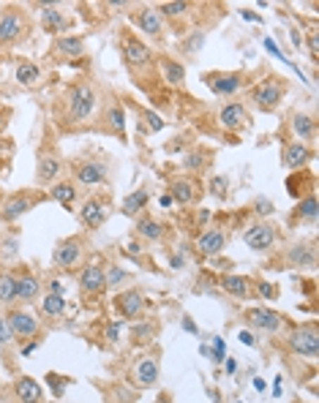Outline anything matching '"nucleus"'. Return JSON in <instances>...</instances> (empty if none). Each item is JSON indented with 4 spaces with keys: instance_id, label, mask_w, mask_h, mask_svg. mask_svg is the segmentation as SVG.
Returning a JSON list of instances; mask_svg holds the SVG:
<instances>
[{
    "instance_id": "1",
    "label": "nucleus",
    "mask_w": 319,
    "mask_h": 403,
    "mask_svg": "<svg viewBox=\"0 0 319 403\" xmlns=\"http://www.w3.org/2000/svg\"><path fill=\"white\" fill-rule=\"evenodd\" d=\"M93 106H96V90H93L87 82H77V85H71L63 93V118L58 123L77 125V123L90 118Z\"/></svg>"
},
{
    "instance_id": "2",
    "label": "nucleus",
    "mask_w": 319,
    "mask_h": 403,
    "mask_svg": "<svg viewBox=\"0 0 319 403\" xmlns=\"http://www.w3.org/2000/svg\"><path fill=\"white\" fill-rule=\"evenodd\" d=\"M30 33V17L20 6H6L0 11V46H17Z\"/></svg>"
},
{
    "instance_id": "3",
    "label": "nucleus",
    "mask_w": 319,
    "mask_h": 403,
    "mask_svg": "<svg viewBox=\"0 0 319 403\" xmlns=\"http://www.w3.org/2000/svg\"><path fill=\"white\" fill-rule=\"evenodd\" d=\"M61 166H63V159H61V153H58V147H55L52 131L46 128L42 147H39V166H36V180H39V185H49V182L61 175Z\"/></svg>"
},
{
    "instance_id": "4",
    "label": "nucleus",
    "mask_w": 319,
    "mask_h": 403,
    "mask_svg": "<svg viewBox=\"0 0 319 403\" xmlns=\"http://www.w3.org/2000/svg\"><path fill=\"white\" fill-rule=\"evenodd\" d=\"M287 90H289V85H287L284 77H265L259 85H254L251 101H254L262 112H273L278 104L284 101Z\"/></svg>"
},
{
    "instance_id": "5",
    "label": "nucleus",
    "mask_w": 319,
    "mask_h": 403,
    "mask_svg": "<svg viewBox=\"0 0 319 403\" xmlns=\"http://www.w3.org/2000/svg\"><path fill=\"white\" fill-rule=\"evenodd\" d=\"M44 199H46V194H42V191H17V194H11L8 199L0 204V221L14 223Z\"/></svg>"
},
{
    "instance_id": "6",
    "label": "nucleus",
    "mask_w": 319,
    "mask_h": 403,
    "mask_svg": "<svg viewBox=\"0 0 319 403\" xmlns=\"http://www.w3.org/2000/svg\"><path fill=\"white\" fill-rule=\"evenodd\" d=\"M71 175H74V180L87 185V188H93V185H101V182L109 178V163L106 159H74L71 161Z\"/></svg>"
},
{
    "instance_id": "7",
    "label": "nucleus",
    "mask_w": 319,
    "mask_h": 403,
    "mask_svg": "<svg viewBox=\"0 0 319 403\" xmlns=\"http://www.w3.org/2000/svg\"><path fill=\"white\" fill-rule=\"evenodd\" d=\"M109 213H112L109 194H93V197H87V199L82 202V207H80V221H82V226H87V229H99V226L106 223Z\"/></svg>"
},
{
    "instance_id": "8",
    "label": "nucleus",
    "mask_w": 319,
    "mask_h": 403,
    "mask_svg": "<svg viewBox=\"0 0 319 403\" xmlns=\"http://www.w3.org/2000/svg\"><path fill=\"white\" fill-rule=\"evenodd\" d=\"M120 52H123V63L131 66V68L145 66V63H150V58H153L148 44L137 39L131 30H123V36H120Z\"/></svg>"
},
{
    "instance_id": "9",
    "label": "nucleus",
    "mask_w": 319,
    "mask_h": 403,
    "mask_svg": "<svg viewBox=\"0 0 319 403\" xmlns=\"http://www.w3.org/2000/svg\"><path fill=\"white\" fill-rule=\"evenodd\" d=\"M99 128L104 131V134H112V137H123L126 134V112H123V106H120V101L118 99H109L106 101V106L101 109V118H99Z\"/></svg>"
},
{
    "instance_id": "10",
    "label": "nucleus",
    "mask_w": 319,
    "mask_h": 403,
    "mask_svg": "<svg viewBox=\"0 0 319 403\" xmlns=\"http://www.w3.org/2000/svg\"><path fill=\"white\" fill-rule=\"evenodd\" d=\"M202 82L211 87L215 96H234V93L246 85V74H243V71H230V74H205Z\"/></svg>"
},
{
    "instance_id": "11",
    "label": "nucleus",
    "mask_w": 319,
    "mask_h": 403,
    "mask_svg": "<svg viewBox=\"0 0 319 403\" xmlns=\"http://www.w3.org/2000/svg\"><path fill=\"white\" fill-rule=\"evenodd\" d=\"M170 197H172V202H180V204H196V202L202 199L199 180L192 178V175L172 178L170 180Z\"/></svg>"
},
{
    "instance_id": "12",
    "label": "nucleus",
    "mask_w": 319,
    "mask_h": 403,
    "mask_svg": "<svg viewBox=\"0 0 319 403\" xmlns=\"http://www.w3.org/2000/svg\"><path fill=\"white\" fill-rule=\"evenodd\" d=\"M82 254H85V240L80 235H74V237H65L55 245L52 262H55V267H71V264L80 262Z\"/></svg>"
},
{
    "instance_id": "13",
    "label": "nucleus",
    "mask_w": 319,
    "mask_h": 403,
    "mask_svg": "<svg viewBox=\"0 0 319 403\" xmlns=\"http://www.w3.org/2000/svg\"><path fill=\"white\" fill-rule=\"evenodd\" d=\"M287 341H289V349H292L295 354H300V357H317L319 341H317V327H314V324H306V327L295 330Z\"/></svg>"
},
{
    "instance_id": "14",
    "label": "nucleus",
    "mask_w": 319,
    "mask_h": 403,
    "mask_svg": "<svg viewBox=\"0 0 319 403\" xmlns=\"http://www.w3.org/2000/svg\"><path fill=\"white\" fill-rule=\"evenodd\" d=\"M6 324H8V330H11V335H14L17 341L33 338V335L39 333L36 316H30L27 311H8V314H6Z\"/></svg>"
},
{
    "instance_id": "15",
    "label": "nucleus",
    "mask_w": 319,
    "mask_h": 403,
    "mask_svg": "<svg viewBox=\"0 0 319 403\" xmlns=\"http://www.w3.org/2000/svg\"><path fill=\"white\" fill-rule=\"evenodd\" d=\"M134 25L148 33L153 41H164V22H161V14L150 6H142L139 11H134Z\"/></svg>"
},
{
    "instance_id": "16",
    "label": "nucleus",
    "mask_w": 319,
    "mask_h": 403,
    "mask_svg": "<svg viewBox=\"0 0 319 403\" xmlns=\"http://www.w3.org/2000/svg\"><path fill=\"white\" fill-rule=\"evenodd\" d=\"M115 308L126 319H139L142 311H145V292L142 289H126V292H120L115 297Z\"/></svg>"
},
{
    "instance_id": "17",
    "label": "nucleus",
    "mask_w": 319,
    "mask_h": 403,
    "mask_svg": "<svg viewBox=\"0 0 319 403\" xmlns=\"http://www.w3.org/2000/svg\"><path fill=\"white\" fill-rule=\"evenodd\" d=\"M243 240H246V245H249L251 251H268V248L276 242V226L268 221H259L254 223L251 229H246Z\"/></svg>"
},
{
    "instance_id": "18",
    "label": "nucleus",
    "mask_w": 319,
    "mask_h": 403,
    "mask_svg": "<svg viewBox=\"0 0 319 403\" xmlns=\"http://www.w3.org/2000/svg\"><path fill=\"white\" fill-rule=\"evenodd\" d=\"M218 120H221V125H224L227 131H243V128H249V112H246L243 104L232 101V104L221 106Z\"/></svg>"
},
{
    "instance_id": "19",
    "label": "nucleus",
    "mask_w": 319,
    "mask_h": 403,
    "mask_svg": "<svg viewBox=\"0 0 319 403\" xmlns=\"http://www.w3.org/2000/svg\"><path fill=\"white\" fill-rule=\"evenodd\" d=\"M14 278H17V300H20L22 305H30V302L39 300L42 281H39V278H36L30 270H22V273H17Z\"/></svg>"
},
{
    "instance_id": "20",
    "label": "nucleus",
    "mask_w": 319,
    "mask_h": 403,
    "mask_svg": "<svg viewBox=\"0 0 319 403\" xmlns=\"http://www.w3.org/2000/svg\"><path fill=\"white\" fill-rule=\"evenodd\" d=\"M246 322L251 324V327H256V330L276 333V330H281L284 319H281V314H276V311H268V308H251V311H246Z\"/></svg>"
},
{
    "instance_id": "21",
    "label": "nucleus",
    "mask_w": 319,
    "mask_h": 403,
    "mask_svg": "<svg viewBox=\"0 0 319 403\" xmlns=\"http://www.w3.org/2000/svg\"><path fill=\"white\" fill-rule=\"evenodd\" d=\"M134 379L139 387H153V384L158 382V352H153V354H145L137 368H134Z\"/></svg>"
},
{
    "instance_id": "22",
    "label": "nucleus",
    "mask_w": 319,
    "mask_h": 403,
    "mask_svg": "<svg viewBox=\"0 0 319 403\" xmlns=\"http://www.w3.org/2000/svg\"><path fill=\"white\" fill-rule=\"evenodd\" d=\"M150 202V185H139L134 194H128L123 204H120V213L126 216V218H139L142 213H145V207H148Z\"/></svg>"
},
{
    "instance_id": "23",
    "label": "nucleus",
    "mask_w": 319,
    "mask_h": 403,
    "mask_svg": "<svg viewBox=\"0 0 319 403\" xmlns=\"http://www.w3.org/2000/svg\"><path fill=\"white\" fill-rule=\"evenodd\" d=\"M311 147H306L303 142H289L287 147H284V156H281V163L287 166V169H303L306 163L311 161Z\"/></svg>"
},
{
    "instance_id": "24",
    "label": "nucleus",
    "mask_w": 319,
    "mask_h": 403,
    "mask_svg": "<svg viewBox=\"0 0 319 403\" xmlns=\"http://www.w3.org/2000/svg\"><path fill=\"white\" fill-rule=\"evenodd\" d=\"M52 55L55 58H82L85 55V39L82 36H61L52 46Z\"/></svg>"
},
{
    "instance_id": "25",
    "label": "nucleus",
    "mask_w": 319,
    "mask_h": 403,
    "mask_svg": "<svg viewBox=\"0 0 319 403\" xmlns=\"http://www.w3.org/2000/svg\"><path fill=\"white\" fill-rule=\"evenodd\" d=\"M14 395H17L20 403H44V390L30 376H20L14 382Z\"/></svg>"
},
{
    "instance_id": "26",
    "label": "nucleus",
    "mask_w": 319,
    "mask_h": 403,
    "mask_svg": "<svg viewBox=\"0 0 319 403\" xmlns=\"http://www.w3.org/2000/svg\"><path fill=\"white\" fill-rule=\"evenodd\" d=\"M106 286V275H104V267L101 264H87L80 275V289L87 292V294H96L101 292Z\"/></svg>"
},
{
    "instance_id": "27",
    "label": "nucleus",
    "mask_w": 319,
    "mask_h": 403,
    "mask_svg": "<svg viewBox=\"0 0 319 403\" xmlns=\"http://www.w3.org/2000/svg\"><path fill=\"white\" fill-rule=\"evenodd\" d=\"M287 262L292 264V267H314L317 262V254H314V242H298V245H292L289 251H287Z\"/></svg>"
},
{
    "instance_id": "28",
    "label": "nucleus",
    "mask_w": 319,
    "mask_h": 403,
    "mask_svg": "<svg viewBox=\"0 0 319 403\" xmlns=\"http://www.w3.org/2000/svg\"><path fill=\"white\" fill-rule=\"evenodd\" d=\"M199 251L205 254V256H215V254H221L224 251V245H227V235L221 232V229H208L202 237H199Z\"/></svg>"
},
{
    "instance_id": "29",
    "label": "nucleus",
    "mask_w": 319,
    "mask_h": 403,
    "mask_svg": "<svg viewBox=\"0 0 319 403\" xmlns=\"http://www.w3.org/2000/svg\"><path fill=\"white\" fill-rule=\"evenodd\" d=\"M39 8H44L42 22H44V30H46V33H61L63 27H68V22L63 20V14L55 11L58 3H39Z\"/></svg>"
},
{
    "instance_id": "30",
    "label": "nucleus",
    "mask_w": 319,
    "mask_h": 403,
    "mask_svg": "<svg viewBox=\"0 0 319 403\" xmlns=\"http://www.w3.org/2000/svg\"><path fill=\"white\" fill-rule=\"evenodd\" d=\"M137 237H142V240H148V242H156V240H161L164 237V226L156 221L153 216H139L137 218Z\"/></svg>"
},
{
    "instance_id": "31",
    "label": "nucleus",
    "mask_w": 319,
    "mask_h": 403,
    "mask_svg": "<svg viewBox=\"0 0 319 403\" xmlns=\"http://www.w3.org/2000/svg\"><path fill=\"white\" fill-rule=\"evenodd\" d=\"M221 286H224V292L227 294H232L237 300H249V297H254L251 294V289H249V281L243 278V275H221Z\"/></svg>"
},
{
    "instance_id": "32",
    "label": "nucleus",
    "mask_w": 319,
    "mask_h": 403,
    "mask_svg": "<svg viewBox=\"0 0 319 403\" xmlns=\"http://www.w3.org/2000/svg\"><path fill=\"white\" fill-rule=\"evenodd\" d=\"M46 199H55V202H61V204H74V199H77V185L71 180L55 182V185H49Z\"/></svg>"
},
{
    "instance_id": "33",
    "label": "nucleus",
    "mask_w": 319,
    "mask_h": 403,
    "mask_svg": "<svg viewBox=\"0 0 319 403\" xmlns=\"http://www.w3.org/2000/svg\"><path fill=\"white\" fill-rule=\"evenodd\" d=\"M156 333H158V324L156 322L134 324V327H131V343H134V346H148V343H153Z\"/></svg>"
},
{
    "instance_id": "34",
    "label": "nucleus",
    "mask_w": 319,
    "mask_h": 403,
    "mask_svg": "<svg viewBox=\"0 0 319 403\" xmlns=\"http://www.w3.org/2000/svg\"><path fill=\"white\" fill-rule=\"evenodd\" d=\"M63 311H65L63 294H55V292H46V294H44L42 314L46 319H58V316H63Z\"/></svg>"
},
{
    "instance_id": "35",
    "label": "nucleus",
    "mask_w": 319,
    "mask_h": 403,
    "mask_svg": "<svg viewBox=\"0 0 319 403\" xmlns=\"http://www.w3.org/2000/svg\"><path fill=\"white\" fill-rule=\"evenodd\" d=\"M39 80H42V68H39L36 63H30V61L17 63V82H20V85H25V87H33Z\"/></svg>"
},
{
    "instance_id": "36",
    "label": "nucleus",
    "mask_w": 319,
    "mask_h": 403,
    "mask_svg": "<svg viewBox=\"0 0 319 403\" xmlns=\"http://www.w3.org/2000/svg\"><path fill=\"white\" fill-rule=\"evenodd\" d=\"M292 128H295V134H298L300 140H314V137H317V120H314L311 115L298 112V115L292 118Z\"/></svg>"
},
{
    "instance_id": "37",
    "label": "nucleus",
    "mask_w": 319,
    "mask_h": 403,
    "mask_svg": "<svg viewBox=\"0 0 319 403\" xmlns=\"http://www.w3.org/2000/svg\"><path fill=\"white\" fill-rule=\"evenodd\" d=\"M17 302V278L14 273H0V305Z\"/></svg>"
},
{
    "instance_id": "38",
    "label": "nucleus",
    "mask_w": 319,
    "mask_h": 403,
    "mask_svg": "<svg viewBox=\"0 0 319 403\" xmlns=\"http://www.w3.org/2000/svg\"><path fill=\"white\" fill-rule=\"evenodd\" d=\"M156 11H158L161 17H167V20H180L183 14L192 11V3H161Z\"/></svg>"
},
{
    "instance_id": "39",
    "label": "nucleus",
    "mask_w": 319,
    "mask_h": 403,
    "mask_svg": "<svg viewBox=\"0 0 319 403\" xmlns=\"http://www.w3.org/2000/svg\"><path fill=\"white\" fill-rule=\"evenodd\" d=\"M161 71H164V77H167L172 85H180L183 77H186V68H183L180 63H175L172 58H161Z\"/></svg>"
},
{
    "instance_id": "40",
    "label": "nucleus",
    "mask_w": 319,
    "mask_h": 403,
    "mask_svg": "<svg viewBox=\"0 0 319 403\" xmlns=\"http://www.w3.org/2000/svg\"><path fill=\"white\" fill-rule=\"evenodd\" d=\"M164 128V120L156 112H139V131L142 134H156Z\"/></svg>"
},
{
    "instance_id": "41",
    "label": "nucleus",
    "mask_w": 319,
    "mask_h": 403,
    "mask_svg": "<svg viewBox=\"0 0 319 403\" xmlns=\"http://www.w3.org/2000/svg\"><path fill=\"white\" fill-rule=\"evenodd\" d=\"M298 218L300 221H314V218H317V197H314V194H308L306 199H300Z\"/></svg>"
},
{
    "instance_id": "42",
    "label": "nucleus",
    "mask_w": 319,
    "mask_h": 403,
    "mask_svg": "<svg viewBox=\"0 0 319 403\" xmlns=\"http://www.w3.org/2000/svg\"><path fill=\"white\" fill-rule=\"evenodd\" d=\"M17 251H20V240L17 237H0V259L3 262H14L17 259Z\"/></svg>"
},
{
    "instance_id": "43",
    "label": "nucleus",
    "mask_w": 319,
    "mask_h": 403,
    "mask_svg": "<svg viewBox=\"0 0 319 403\" xmlns=\"http://www.w3.org/2000/svg\"><path fill=\"white\" fill-rule=\"evenodd\" d=\"M208 163V153L205 150H192L186 159H183V166L189 169V172H196V169H202Z\"/></svg>"
},
{
    "instance_id": "44",
    "label": "nucleus",
    "mask_w": 319,
    "mask_h": 403,
    "mask_svg": "<svg viewBox=\"0 0 319 403\" xmlns=\"http://www.w3.org/2000/svg\"><path fill=\"white\" fill-rule=\"evenodd\" d=\"M104 275H106V286H120L128 278V273L123 267H118V264H109L104 270Z\"/></svg>"
},
{
    "instance_id": "45",
    "label": "nucleus",
    "mask_w": 319,
    "mask_h": 403,
    "mask_svg": "<svg viewBox=\"0 0 319 403\" xmlns=\"http://www.w3.org/2000/svg\"><path fill=\"white\" fill-rule=\"evenodd\" d=\"M112 392H115V398H112L109 403H134L137 401V392L126 390L123 384H115V387H112Z\"/></svg>"
},
{
    "instance_id": "46",
    "label": "nucleus",
    "mask_w": 319,
    "mask_h": 403,
    "mask_svg": "<svg viewBox=\"0 0 319 403\" xmlns=\"http://www.w3.org/2000/svg\"><path fill=\"white\" fill-rule=\"evenodd\" d=\"M202 41H205V33H194V41L192 39H186L183 44H180V49L186 52V55H194L199 46H202Z\"/></svg>"
},
{
    "instance_id": "47",
    "label": "nucleus",
    "mask_w": 319,
    "mask_h": 403,
    "mask_svg": "<svg viewBox=\"0 0 319 403\" xmlns=\"http://www.w3.org/2000/svg\"><path fill=\"white\" fill-rule=\"evenodd\" d=\"M256 289H259V294H262V297H268V300H276V297H278V286H276V283L259 281V283H256Z\"/></svg>"
},
{
    "instance_id": "48",
    "label": "nucleus",
    "mask_w": 319,
    "mask_h": 403,
    "mask_svg": "<svg viewBox=\"0 0 319 403\" xmlns=\"http://www.w3.org/2000/svg\"><path fill=\"white\" fill-rule=\"evenodd\" d=\"M11 341H14V335H11L8 324H6V316H0V346L6 349V346H8Z\"/></svg>"
},
{
    "instance_id": "49",
    "label": "nucleus",
    "mask_w": 319,
    "mask_h": 403,
    "mask_svg": "<svg viewBox=\"0 0 319 403\" xmlns=\"http://www.w3.org/2000/svg\"><path fill=\"white\" fill-rule=\"evenodd\" d=\"M213 185H215V194H218V197H224V194H227V188H224V185H227V178H215Z\"/></svg>"
},
{
    "instance_id": "50",
    "label": "nucleus",
    "mask_w": 319,
    "mask_h": 403,
    "mask_svg": "<svg viewBox=\"0 0 319 403\" xmlns=\"http://www.w3.org/2000/svg\"><path fill=\"white\" fill-rule=\"evenodd\" d=\"M8 118H11V109H8V106H0V131L6 128V123H8Z\"/></svg>"
},
{
    "instance_id": "51",
    "label": "nucleus",
    "mask_w": 319,
    "mask_h": 403,
    "mask_svg": "<svg viewBox=\"0 0 319 403\" xmlns=\"http://www.w3.org/2000/svg\"><path fill=\"white\" fill-rule=\"evenodd\" d=\"M128 254H134V256H139L142 254V245L137 240H128Z\"/></svg>"
},
{
    "instance_id": "52",
    "label": "nucleus",
    "mask_w": 319,
    "mask_h": 403,
    "mask_svg": "<svg viewBox=\"0 0 319 403\" xmlns=\"http://www.w3.org/2000/svg\"><path fill=\"white\" fill-rule=\"evenodd\" d=\"M221 357H224V341L215 338V360H221Z\"/></svg>"
},
{
    "instance_id": "53",
    "label": "nucleus",
    "mask_w": 319,
    "mask_h": 403,
    "mask_svg": "<svg viewBox=\"0 0 319 403\" xmlns=\"http://www.w3.org/2000/svg\"><path fill=\"white\" fill-rule=\"evenodd\" d=\"M240 341L249 343V346H254V338H251V333H240Z\"/></svg>"
},
{
    "instance_id": "54",
    "label": "nucleus",
    "mask_w": 319,
    "mask_h": 403,
    "mask_svg": "<svg viewBox=\"0 0 319 403\" xmlns=\"http://www.w3.org/2000/svg\"><path fill=\"white\" fill-rule=\"evenodd\" d=\"M156 403H172V395L170 392H161V395L156 398Z\"/></svg>"
},
{
    "instance_id": "55",
    "label": "nucleus",
    "mask_w": 319,
    "mask_h": 403,
    "mask_svg": "<svg viewBox=\"0 0 319 403\" xmlns=\"http://www.w3.org/2000/svg\"><path fill=\"white\" fill-rule=\"evenodd\" d=\"M183 327H186V330H192V333H196V324H194L192 319H183Z\"/></svg>"
},
{
    "instance_id": "56",
    "label": "nucleus",
    "mask_w": 319,
    "mask_h": 403,
    "mask_svg": "<svg viewBox=\"0 0 319 403\" xmlns=\"http://www.w3.org/2000/svg\"><path fill=\"white\" fill-rule=\"evenodd\" d=\"M172 204V197L170 194H164V197H161V207H170Z\"/></svg>"
},
{
    "instance_id": "57",
    "label": "nucleus",
    "mask_w": 319,
    "mask_h": 403,
    "mask_svg": "<svg viewBox=\"0 0 319 403\" xmlns=\"http://www.w3.org/2000/svg\"><path fill=\"white\" fill-rule=\"evenodd\" d=\"M273 392H276V395H281V379H276V384H273Z\"/></svg>"
}]
</instances>
